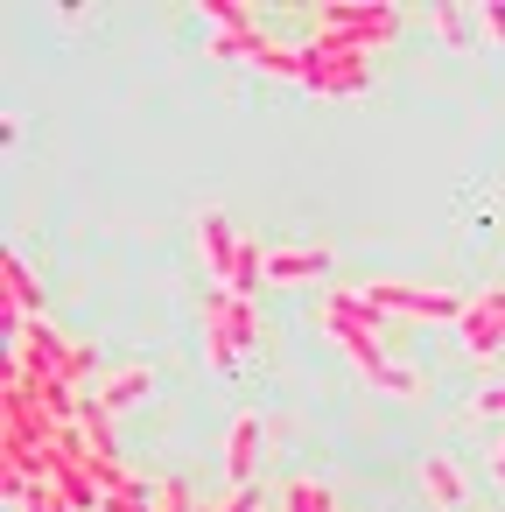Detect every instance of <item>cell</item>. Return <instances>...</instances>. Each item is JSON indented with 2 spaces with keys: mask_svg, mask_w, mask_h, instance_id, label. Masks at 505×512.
Segmentation results:
<instances>
[{
  "mask_svg": "<svg viewBox=\"0 0 505 512\" xmlns=\"http://www.w3.org/2000/svg\"><path fill=\"white\" fill-rule=\"evenodd\" d=\"M316 316H323V330L337 337V351H344L358 372H379V365H386V344H379L386 316L365 302V288H330V295L316 302Z\"/></svg>",
  "mask_w": 505,
  "mask_h": 512,
  "instance_id": "cell-1",
  "label": "cell"
},
{
  "mask_svg": "<svg viewBox=\"0 0 505 512\" xmlns=\"http://www.w3.org/2000/svg\"><path fill=\"white\" fill-rule=\"evenodd\" d=\"M386 36H400V8H386V0H323L316 8V43H330V50L365 57Z\"/></svg>",
  "mask_w": 505,
  "mask_h": 512,
  "instance_id": "cell-2",
  "label": "cell"
},
{
  "mask_svg": "<svg viewBox=\"0 0 505 512\" xmlns=\"http://www.w3.org/2000/svg\"><path fill=\"white\" fill-rule=\"evenodd\" d=\"M295 85H309V92H323V99H358L365 85H372V64L358 57V50H330V43H302V78Z\"/></svg>",
  "mask_w": 505,
  "mask_h": 512,
  "instance_id": "cell-3",
  "label": "cell"
},
{
  "mask_svg": "<svg viewBox=\"0 0 505 512\" xmlns=\"http://www.w3.org/2000/svg\"><path fill=\"white\" fill-rule=\"evenodd\" d=\"M365 302L379 316H421V323H456L470 295H449V288H414V281H365Z\"/></svg>",
  "mask_w": 505,
  "mask_h": 512,
  "instance_id": "cell-4",
  "label": "cell"
},
{
  "mask_svg": "<svg viewBox=\"0 0 505 512\" xmlns=\"http://www.w3.org/2000/svg\"><path fill=\"white\" fill-rule=\"evenodd\" d=\"M225 302H232V288H204L197 295V337H204V365L211 372H239V337H232V316H225Z\"/></svg>",
  "mask_w": 505,
  "mask_h": 512,
  "instance_id": "cell-5",
  "label": "cell"
},
{
  "mask_svg": "<svg viewBox=\"0 0 505 512\" xmlns=\"http://www.w3.org/2000/svg\"><path fill=\"white\" fill-rule=\"evenodd\" d=\"M190 232H197V260H204V274H211V288H225V281H232V253H239V232H232V218H225V204H197V218H190Z\"/></svg>",
  "mask_w": 505,
  "mask_h": 512,
  "instance_id": "cell-6",
  "label": "cell"
},
{
  "mask_svg": "<svg viewBox=\"0 0 505 512\" xmlns=\"http://www.w3.org/2000/svg\"><path fill=\"white\" fill-rule=\"evenodd\" d=\"M260 442H267V421L253 407H239L232 428H225V484L232 491H253L260 484Z\"/></svg>",
  "mask_w": 505,
  "mask_h": 512,
  "instance_id": "cell-7",
  "label": "cell"
},
{
  "mask_svg": "<svg viewBox=\"0 0 505 512\" xmlns=\"http://www.w3.org/2000/svg\"><path fill=\"white\" fill-rule=\"evenodd\" d=\"M0 316H8V330H22V323L43 316V281H36V267L15 246L0 253Z\"/></svg>",
  "mask_w": 505,
  "mask_h": 512,
  "instance_id": "cell-8",
  "label": "cell"
},
{
  "mask_svg": "<svg viewBox=\"0 0 505 512\" xmlns=\"http://www.w3.org/2000/svg\"><path fill=\"white\" fill-rule=\"evenodd\" d=\"M323 274H330V246H267V288H295Z\"/></svg>",
  "mask_w": 505,
  "mask_h": 512,
  "instance_id": "cell-9",
  "label": "cell"
},
{
  "mask_svg": "<svg viewBox=\"0 0 505 512\" xmlns=\"http://www.w3.org/2000/svg\"><path fill=\"white\" fill-rule=\"evenodd\" d=\"M148 393H155V372H148V365H120V372L99 379L92 400H99L106 414H120V407H134V400H148Z\"/></svg>",
  "mask_w": 505,
  "mask_h": 512,
  "instance_id": "cell-10",
  "label": "cell"
},
{
  "mask_svg": "<svg viewBox=\"0 0 505 512\" xmlns=\"http://www.w3.org/2000/svg\"><path fill=\"white\" fill-rule=\"evenodd\" d=\"M421 491L435 512H463V470L456 456H421Z\"/></svg>",
  "mask_w": 505,
  "mask_h": 512,
  "instance_id": "cell-11",
  "label": "cell"
},
{
  "mask_svg": "<svg viewBox=\"0 0 505 512\" xmlns=\"http://www.w3.org/2000/svg\"><path fill=\"white\" fill-rule=\"evenodd\" d=\"M456 330H463V351H477V358H498V351H505V323H498V316H491V309H484L477 295L463 302Z\"/></svg>",
  "mask_w": 505,
  "mask_h": 512,
  "instance_id": "cell-12",
  "label": "cell"
},
{
  "mask_svg": "<svg viewBox=\"0 0 505 512\" xmlns=\"http://www.w3.org/2000/svg\"><path fill=\"white\" fill-rule=\"evenodd\" d=\"M71 428H78V442H85V449H92V456H99V463H120V449H113V414H106V407H99V400H85V407H78V421H71Z\"/></svg>",
  "mask_w": 505,
  "mask_h": 512,
  "instance_id": "cell-13",
  "label": "cell"
},
{
  "mask_svg": "<svg viewBox=\"0 0 505 512\" xmlns=\"http://www.w3.org/2000/svg\"><path fill=\"white\" fill-rule=\"evenodd\" d=\"M260 281H267V246H260L253 232H239V253H232V281H225V288H232V295H253Z\"/></svg>",
  "mask_w": 505,
  "mask_h": 512,
  "instance_id": "cell-14",
  "label": "cell"
},
{
  "mask_svg": "<svg viewBox=\"0 0 505 512\" xmlns=\"http://www.w3.org/2000/svg\"><path fill=\"white\" fill-rule=\"evenodd\" d=\"M281 512H337V491L323 477H288L281 484Z\"/></svg>",
  "mask_w": 505,
  "mask_h": 512,
  "instance_id": "cell-15",
  "label": "cell"
},
{
  "mask_svg": "<svg viewBox=\"0 0 505 512\" xmlns=\"http://www.w3.org/2000/svg\"><path fill=\"white\" fill-rule=\"evenodd\" d=\"M204 22H211V36H253L260 22H253V8H246V0H204V8H197Z\"/></svg>",
  "mask_w": 505,
  "mask_h": 512,
  "instance_id": "cell-16",
  "label": "cell"
},
{
  "mask_svg": "<svg viewBox=\"0 0 505 512\" xmlns=\"http://www.w3.org/2000/svg\"><path fill=\"white\" fill-rule=\"evenodd\" d=\"M428 29H435L449 50H470V43H477V29H470V8H449V0H442V8H428Z\"/></svg>",
  "mask_w": 505,
  "mask_h": 512,
  "instance_id": "cell-17",
  "label": "cell"
},
{
  "mask_svg": "<svg viewBox=\"0 0 505 512\" xmlns=\"http://www.w3.org/2000/svg\"><path fill=\"white\" fill-rule=\"evenodd\" d=\"M92 372H99V351H92V344H78V337H71V344H64V358H57V379H64V386H71V393H78V386H85V379H92Z\"/></svg>",
  "mask_w": 505,
  "mask_h": 512,
  "instance_id": "cell-18",
  "label": "cell"
},
{
  "mask_svg": "<svg viewBox=\"0 0 505 512\" xmlns=\"http://www.w3.org/2000/svg\"><path fill=\"white\" fill-rule=\"evenodd\" d=\"M225 316H232L239 351H253V344H260V309H253V295H232V302H225Z\"/></svg>",
  "mask_w": 505,
  "mask_h": 512,
  "instance_id": "cell-19",
  "label": "cell"
},
{
  "mask_svg": "<svg viewBox=\"0 0 505 512\" xmlns=\"http://www.w3.org/2000/svg\"><path fill=\"white\" fill-rule=\"evenodd\" d=\"M148 512H197V498H190V484H183V477H155Z\"/></svg>",
  "mask_w": 505,
  "mask_h": 512,
  "instance_id": "cell-20",
  "label": "cell"
},
{
  "mask_svg": "<svg viewBox=\"0 0 505 512\" xmlns=\"http://www.w3.org/2000/svg\"><path fill=\"white\" fill-rule=\"evenodd\" d=\"M15 512H71V498H64L50 477H36V484L22 491V505H15Z\"/></svg>",
  "mask_w": 505,
  "mask_h": 512,
  "instance_id": "cell-21",
  "label": "cell"
},
{
  "mask_svg": "<svg viewBox=\"0 0 505 512\" xmlns=\"http://www.w3.org/2000/svg\"><path fill=\"white\" fill-rule=\"evenodd\" d=\"M197 512H260V484L253 491H225L218 505H197Z\"/></svg>",
  "mask_w": 505,
  "mask_h": 512,
  "instance_id": "cell-22",
  "label": "cell"
},
{
  "mask_svg": "<svg viewBox=\"0 0 505 512\" xmlns=\"http://www.w3.org/2000/svg\"><path fill=\"white\" fill-rule=\"evenodd\" d=\"M477 29H484L491 43H505V0H484V8H477Z\"/></svg>",
  "mask_w": 505,
  "mask_h": 512,
  "instance_id": "cell-23",
  "label": "cell"
},
{
  "mask_svg": "<svg viewBox=\"0 0 505 512\" xmlns=\"http://www.w3.org/2000/svg\"><path fill=\"white\" fill-rule=\"evenodd\" d=\"M470 407H477V414H505V379H498V386H477Z\"/></svg>",
  "mask_w": 505,
  "mask_h": 512,
  "instance_id": "cell-24",
  "label": "cell"
},
{
  "mask_svg": "<svg viewBox=\"0 0 505 512\" xmlns=\"http://www.w3.org/2000/svg\"><path fill=\"white\" fill-rule=\"evenodd\" d=\"M477 302H484V309H491V316L505 323V281H491V288H477Z\"/></svg>",
  "mask_w": 505,
  "mask_h": 512,
  "instance_id": "cell-25",
  "label": "cell"
},
{
  "mask_svg": "<svg viewBox=\"0 0 505 512\" xmlns=\"http://www.w3.org/2000/svg\"><path fill=\"white\" fill-rule=\"evenodd\" d=\"M484 470H491V477H498V484H505V435H498V442H491V463H484Z\"/></svg>",
  "mask_w": 505,
  "mask_h": 512,
  "instance_id": "cell-26",
  "label": "cell"
}]
</instances>
